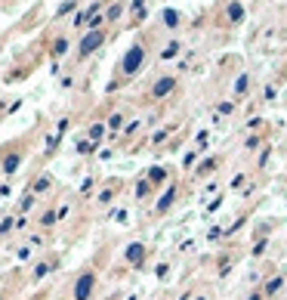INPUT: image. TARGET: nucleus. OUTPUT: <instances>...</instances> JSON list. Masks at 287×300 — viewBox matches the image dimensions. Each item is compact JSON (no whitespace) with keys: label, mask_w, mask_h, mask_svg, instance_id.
Masks as SVG:
<instances>
[{"label":"nucleus","mask_w":287,"mask_h":300,"mask_svg":"<svg viewBox=\"0 0 287 300\" xmlns=\"http://www.w3.org/2000/svg\"><path fill=\"white\" fill-rule=\"evenodd\" d=\"M93 285H96V275L93 272H84L80 281H78V288H74V300H86L90 294H93Z\"/></svg>","instance_id":"obj_1"},{"label":"nucleus","mask_w":287,"mask_h":300,"mask_svg":"<svg viewBox=\"0 0 287 300\" xmlns=\"http://www.w3.org/2000/svg\"><path fill=\"white\" fill-rule=\"evenodd\" d=\"M142 59H146V53H142V47H133V50L127 53V59H124V72H127V75H133L136 68L142 65Z\"/></svg>","instance_id":"obj_2"},{"label":"nucleus","mask_w":287,"mask_h":300,"mask_svg":"<svg viewBox=\"0 0 287 300\" xmlns=\"http://www.w3.org/2000/svg\"><path fill=\"white\" fill-rule=\"evenodd\" d=\"M247 93H250V75H247V72H241V75L235 78V87H232V99L238 102V99H241V96H247Z\"/></svg>","instance_id":"obj_3"},{"label":"nucleus","mask_w":287,"mask_h":300,"mask_svg":"<svg viewBox=\"0 0 287 300\" xmlns=\"http://www.w3.org/2000/svg\"><path fill=\"white\" fill-rule=\"evenodd\" d=\"M244 16H247V13H244V7L238 4V0H232V4L226 7V19H228L232 25H241V22H244Z\"/></svg>","instance_id":"obj_4"},{"label":"nucleus","mask_w":287,"mask_h":300,"mask_svg":"<svg viewBox=\"0 0 287 300\" xmlns=\"http://www.w3.org/2000/svg\"><path fill=\"white\" fill-rule=\"evenodd\" d=\"M173 87H176V78H160V81L154 84V96H170Z\"/></svg>","instance_id":"obj_5"},{"label":"nucleus","mask_w":287,"mask_h":300,"mask_svg":"<svg viewBox=\"0 0 287 300\" xmlns=\"http://www.w3.org/2000/svg\"><path fill=\"white\" fill-rule=\"evenodd\" d=\"M281 288H284V275H275V278H268V281H266V288H262L266 300H268V297H275Z\"/></svg>","instance_id":"obj_6"},{"label":"nucleus","mask_w":287,"mask_h":300,"mask_svg":"<svg viewBox=\"0 0 287 300\" xmlns=\"http://www.w3.org/2000/svg\"><path fill=\"white\" fill-rule=\"evenodd\" d=\"M127 260L133 263V266H142V260H146V248H142V244H130V248H127Z\"/></svg>","instance_id":"obj_7"},{"label":"nucleus","mask_w":287,"mask_h":300,"mask_svg":"<svg viewBox=\"0 0 287 300\" xmlns=\"http://www.w3.org/2000/svg\"><path fill=\"white\" fill-rule=\"evenodd\" d=\"M173 198H176V189L170 186V189L164 192V198H160V201H158V210H160V214H164V210H167V207L173 204Z\"/></svg>","instance_id":"obj_8"},{"label":"nucleus","mask_w":287,"mask_h":300,"mask_svg":"<svg viewBox=\"0 0 287 300\" xmlns=\"http://www.w3.org/2000/svg\"><path fill=\"white\" fill-rule=\"evenodd\" d=\"M216 167H220V158H207V161L198 167V176H207V173H213Z\"/></svg>","instance_id":"obj_9"},{"label":"nucleus","mask_w":287,"mask_h":300,"mask_svg":"<svg viewBox=\"0 0 287 300\" xmlns=\"http://www.w3.org/2000/svg\"><path fill=\"white\" fill-rule=\"evenodd\" d=\"M164 22H167L170 28H176L179 22H182V16H179V10H164Z\"/></svg>","instance_id":"obj_10"},{"label":"nucleus","mask_w":287,"mask_h":300,"mask_svg":"<svg viewBox=\"0 0 287 300\" xmlns=\"http://www.w3.org/2000/svg\"><path fill=\"white\" fill-rule=\"evenodd\" d=\"M216 112H220V115H232V112H235V99H226V102H220V105H216Z\"/></svg>","instance_id":"obj_11"},{"label":"nucleus","mask_w":287,"mask_h":300,"mask_svg":"<svg viewBox=\"0 0 287 300\" xmlns=\"http://www.w3.org/2000/svg\"><path fill=\"white\" fill-rule=\"evenodd\" d=\"M148 176H152V183H164V180H167V170H164V167H154Z\"/></svg>","instance_id":"obj_12"},{"label":"nucleus","mask_w":287,"mask_h":300,"mask_svg":"<svg viewBox=\"0 0 287 300\" xmlns=\"http://www.w3.org/2000/svg\"><path fill=\"white\" fill-rule=\"evenodd\" d=\"M207 238H210V241H216V238H222V229H220V226H213V229H207Z\"/></svg>","instance_id":"obj_13"},{"label":"nucleus","mask_w":287,"mask_h":300,"mask_svg":"<svg viewBox=\"0 0 287 300\" xmlns=\"http://www.w3.org/2000/svg\"><path fill=\"white\" fill-rule=\"evenodd\" d=\"M266 244H268V241H266V238H260V241H256V244H254V257H260V254H262V251H266Z\"/></svg>","instance_id":"obj_14"},{"label":"nucleus","mask_w":287,"mask_h":300,"mask_svg":"<svg viewBox=\"0 0 287 300\" xmlns=\"http://www.w3.org/2000/svg\"><path fill=\"white\" fill-rule=\"evenodd\" d=\"M207 143H210V133H207V130H201V133H198V146H201V149H204V146H207Z\"/></svg>","instance_id":"obj_15"},{"label":"nucleus","mask_w":287,"mask_h":300,"mask_svg":"<svg viewBox=\"0 0 287 300\" xmlns=\"http://www.w3.org/2000/svg\"><path fill=\"white\" fill-rule=\"evenodd\" d=\"M260 146V136H247V143H244V149H256Z\"/></svg>","instance_id":"obj_16"},{"label":"nucleus","mask_w":287,"mask_h":300,"mask_svg":"<svg viewBox=\"0 0 287 300\" xmlns=\"http://www.w3.org/2000/svg\"><path fill=\"white\" fill-rule=\"evenodd\" d=\"M194 158H198V155H194V152H188V155L182 158V167H192V164H194Z\"/></svg>","instance_id":"obj_17"},{"label":"nucleus","mask_w":287,"mask_h":300,"mask_svg":"<svg viewBox=\"0 0 287 300\" xmlns=\"http://www.w3.org/2000/svg\"><path fill=\"white\" fill-rule=\"evenodd\" d=\"M238 186H244V173H238V176H232V189H238Z\"/></svg>","instance_id":"obj_18"},{"label":"nucleus","mask_w":287,"mask_h":300,"mask_svg":"<svg viewBox=\"0 0 287 300\" xmlns=\"http://www.w3.org/2000/svg\"><path fill=\"white\" fill-rule=\"evenodd\" d=\"M176 50H179V44H170V47L164 50V59H170V56H173V53H176Z\"/></svg>","instance_id":"obj_19"},{"label":"nucleus","mask_w":287,"mask_h":300,"mask_svg":"<svg viewBox=\"0 0 287 300\" xmlns=\"http://www.w3.org/2000/svg\"><path fill=\"white\" fill-rule=\"evenodd\" d=\"M247 300H266V294H262V291H250Z\"/></svg>","instance_id":"obj_20"},{"label":"nucleus","mask_w":287,"mask_h":300,"mask_svg":"<svg viewBox=\"0 0 287 300\" xmlns=\"http://www.w3.org/2000/svg\"><path fill=\"white\" fill-rule=\"evenodd\" d=\"M194 300H210V297H204V294H201V297H194Z\"/></svg>","instance_id":"obj_21"}]
</instances>
